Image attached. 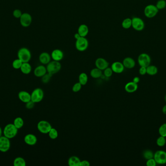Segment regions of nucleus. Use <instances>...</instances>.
<instances>
[{
	"instance_id": "f257e3e1",
	"label": "nucleus",
	"mask_w": 166,
	"mask_h": 166,
	"mask_svg": "<svg viewBox=\"0 0 166 166\" xmlns=\"http://www.w3.org/2000/svg\"><path fill=\"white\" fill-rule=\"evenodd\" d=\"M18 130L16 126L13 124V123H9L6 125L4 127L3 134L4 136L7 137L8 139H13L18 134Z\"/></svg>"
},
{
	"instance_id": "f03ea898",
	"label": "nucleus",
	"mask_w": 166,
	"mask_h": 166,
	"mask_svg": "<svg viewBox=\"0 0 166 166\" xmlns=\"http://www.w3.org/2000/svg\"><path fill=\"white\" fill-rule=\"evenodd\" d=\"M46 69L47 73L53 76L60 71L61 69V64L60 61H55L52 60V61H50L47 64Z\"/></svg>"
},
{
	"instance_id": "7ed1b4c3",
	"label": "nucleus",
	"mask_w": 166,
	"mask_h": 166,
	"mask_svg": "<svg viewBox=\"0 0 166 166\" xmlns=\"http://www.w3.org/2000/svg\"><path fill=\"white\" fill-rule=\"evenodd\" d=\"M18 58L22 62H29L31 58L30 51L27 48L22 47L18 51Z\"/></svg>"
},
{
	"instance_id": "20e7f679",
	"label": "nucleus",
	"mask_w": 166,
	"mask_h": 166,
	"mask_svg": "<svg viewBox=\"0 0 166 166\" xmlns=\"http://www.w3.org/2000/svg\"><path fill=\"white\" fill-rule=\"evenodd\" d=\"M88 47V41L86 37H81L76 40L75 47L80 52L85 51Z\"/></svg>"
},
{
	"instance_id": "39448f33",
	"label": "nucleus",
	"mask_w": 166,
	"mask_h": 166,
	"mask_svg": "<svg viewBox=\"0 0 166 166\" xmlns=\"http://www.w3.org/2000/svg\"><path fill=\"white\" fill-rule=\"evenodd\" d=\"M31 100L34 102L39 103L44 98V93L42 89L37 88L33 90L31 94Z\"/></svg>"
},
{
	"instance_id": "423d86ee",
	"label": "nucleus",
	"mask_w": 166,
	"mask_h": 166,
	"mask_svg": "<svg viewBox=\"0 0 166 166\" xmlns=\"http://www.w3.org/2000/svg\"><path fill=\"white\" fill-rule=\"evenodd\" d=\"M159 10L154 4H149L144 9V15L148 18H152L155 17L158 13Z\"/></svg>"
},
{
	"instance_id": "0eeeda50",
	"label": "nucleus",
	"mask_w": 166,
	"mask_h": 166,
	"mask_svg": "<svg viewBox=\"0 0 166 166\" xmlns=\"http://www.w3.org/2000/svg\"><path fill=\"white\" fill-rule=\"evenodd\" d=\"M52 126L49 122L46 121H41L37 123V128L40 133L47 134L52 129Z\"/></svg>"
},
{
	"instance_id": "6e6552de",
	"label": "nucleus",
	"mask_w": 166,
	"mask_h": 166,
	"mask_svg": "<svg viewBox=\"0 0 166 166\" xmlns=\"http://www.w3.org/2000/svg\"><path fill=\"white\" fill-rule=\"evenodd\" d=\"M154 158L157 164L164 165L166 164V152L158 150L154 154Z\"/></svg>"
},
{
	"instance_id": "1a4fd4ad",
	"label": "nucleus",
	"mask_w": 166,
	"mask_h": 166,
	"mask_svg": "<svg viewBox=\"0 0 166 166\" xmlns=\"http://www.w3.org/2000/svg\"><path fill=\"white\" fill-rule=\"evenodd\" d=\"M137 62L140 66L147 67L151 64V58L150 56L146 53L140 54L137 58Z\"/></svg>"
},
{
	"instance_id": "9d476101",
	"label": "nucleus",
	"mask_w": 166,
	"mask_h": 166,
	"mask_svg": "<svg viewBox=\"0 0 166 166\" xmlns=\"http://www.w3.org/2000/svg\"><path fill=\"white\" fill-rule=\"evenodd\" d=\"M11 146V143L10 139L5 136H1L0 137V152H6L9 151Z\"/></svg>"
},
{
	"instance_id": "9b49d317",
	"label": "nucleus",
	"mask_w": 166,
	"mask_h": 166,
	"mask_svg": "<svg viewBox=\"0 0 166 166\" xmlns=\"http://www.w3.org/2000/svg\"><path fill=\"white\" fill-rule=\"evenodd\" d=\"M132 27L136 31L143 30L145 27L144 21L139 17H134L132 19Z\"/></svg>"
},
{
	"instance_id": "f8f14e48",
	"label": "nucleus",
	"mask_w": 166,
	"mask_h": 166,
	"mask_svg": "<svg viewBox=\"0 0 166 166\" xmlns=\"http://www.w3.org/2000/svg\"><path fill=\"white\" fill-rule=\"evenodd\" d=\"M20 19L21 25L24 27H27L32 23V18L30 14L28 13H24Z\"/></svg>"
},
{
	"instance_id": "ddd939ff",
	"label": "nucleus",
	"mask_w": 166,
	"mask_h": 166,
	"mask_svg": "<svg viewBox=\"0 0 166 166\" xmlns=\"http://www.w3.org/2000/svg\"><path fill=\"white\" fill-rule=\"evenodd\" d=\"M95 64L97 68H99V69L102 71H103L109 67V64L106 59L103 58H99L96 59Z\"/></svg>"
},
{
	"instance_id": "4468645a",
	"label": "nucleus",
	"mask_w": 166,
	"mask_h": 166,
	"mask_svg": "<svg viewBox=\"0 0 166 166\" xmlns=\"http://www.w3.org/2000/svg\"><path fill=\"white\" fill-rule=\"evenodd\" d=\"M111 68L115 73L121 74L124 70V66L122 62L115 61L111 65Z\"/></svg>"
},
{
	"instance_id": "2eb2a0df",
	"label": "nucleus",
	"mask_w": 166,
	"mask_h": 166,
	"mask_svg": "<svg viewBox=\"0 0 166 166\" xmlns=\"http://www.w3.org/2000/svg\"><path fill=\"white\" fill-rule=\"evenodd\" d=\"M24 141L28 145L34 146L37 143V137L34 134H29L25 136Z\"/></svg>"
},
{
	"instance_id": "dca6fc26",
	"label": "nucleus",
	"mask_w": 166,
	"mask_h": 166,
	"mask_svg": "<svg viewBox=\"0 0 166 166\" xmlns=\"http://www.w3.org/2000/svg\"><path fill=\"white\" fill-rule=\"evenodd\" d=\"M51 56V58L53 61H60L63 58L64 53L62 50L56 49L52 51Z\"/></svg>"
},
{
	"instance_id": "f3484780",
	"label": "nucleus",
	"mask_w": 166,
	"mask_h": 166,
	"mask_svg": "<svg viewBox=\"0 0 166 166\" xmlns=\"http://www.w3.org/2000/svg\"><path fill=\"white\" fill-rule=\"evenodd\" d=\"M47 73L46 67L43 65H39L37 67L34 71V76L37 78H41Z\"/></svg>"
},
{
	"instance_id": "a211bd4d",
	"label": "nucleus",
	"mask_w": 166,
	"mask_h": 166,
	"mask_svg": "<svg viewBox=\"0 0 166 166\" xmlns=\"http://www.w3.org/2000/svg\"><path fill=\"white\" fill-rule=\"evenodd\" d=\"M18 97L22 102L26 103L31 100V96L29 92L25 91H22L18 94Z\"/></svg>"
},
{
	"instance_id": "6ab92c4d",
	"label": "nucleus",
	"mask_w": 166,
	"mask_h": 166,
	"mask_svg": "<svg viewBox=\"0 0 166 166\" xmlns=\"http://www.w3.org/2000/svg\"><path fill=\"white\" fill-rule=\"evenodd\" d=\"M51 56L48 53L43 52L40 54L39 61L43 65H47L51 61Z\"/></svg>"
},
{
	"instance_id": "aec40b11",
	"label": "nucleus",
	"mask_w": 166,
	"mask_h": 166,
	"mask_svg": "<svg viewBox=\"0 0 166 166\" xmlns=\"http://www.w3.org/2000/svg\"><path fill=\"white\" fill-rule=\"evenodd\" d=\"M124 66L127 69H132L134 68L136 65V61L133 58L131 57L125 58L122 61Z\"/></svg>"
},
{
	"instance_id": "412c9836",
	"label": "nucleus",
	"mask_w": 166,
	"mask_h": 166,
	"mask_svg": "<svg viewBox=\"0 0 166 166\" xmlns=\"http://www.w3.org/2000/svg\"><path fill=\"white\" fill-rule=\"evenodd\" d=\"M138 89L137 83H134L133 82H129L126 84L124 89L128 93H134Z\"/></svg>"
},
{
	"instance_id": "4be33fe9",
	"label": "nucleus",
	"mask_w": 166,
	"mask_h": 166,
	"mask_svg": "<svg viewBox=\"0 0 166 166\" xmlns=\"http://www.w3.org/2000/svg\"><path fill=\"white\" fill-rule=\"evenodd\" d=\"M89 32L88 26L85 24H82L80 25L78 29V33L82 37H86Z\"/></svg>"
},
{
	"instance_id": "5701e85b",
	"label": "nucleus",
	"mask_w": 166,
	"mask_h": 166,
	"mask_svg": "<svg viewBox=\"0 0 166 166\" xmlns=\"http://www.w3.org/2000/svg\"><path fill=\"white\" fill-rule=\"evenodd\" d=\"M20 69L24 74L28 75L32 71V66L29 62H23Z\"/></svg>"
},
{
	"instance_id": "b1692460",
	"label": "nucleus",
	"mask_w": 166,
	"mask_h": 166,
	"mask_svg": "<svg viewBox=\"0 0 166 166\" xmlns=\"http://www.w3.org/2000/svg\"><path fill=\"white\" fill-rule=\"evenodd\" d=\"M81 161L78 157L72 156L69 158L68 163L70 166H80Z\"/></svg>"
},
{
	"instance_id": "393cba45",
	"label": "nucleus",
	"mask_w": 166,
	"mask_h": 166,
	"mask_svg": "<svg viewBox=\"0 0 166 166\" xmlns=\"http://www.w3.org/2000/svg\"><path fill=\"white\" fill-rule=\"evenodd\" d=\"M91 77L93 79H99L103 75V71L99 69V68H96L92 69L90 72Z\"/></svg>"
},
{
	"instance_id": "a878e982",
	"label": "nucleus",
	"mask_w": 166,
	"mask_h": 166,
	"mask_svg": "<svg viewBox=\"0 0 166 166\" xmlns=\"http://www.w3.org/2000/svg\"><path fill=\"white\" fill-rule=\"evenodd\" d=\"M147 69V74L150 76H154L156 75L158 72V68L155 65H149L146 67Z\"/></svg>"
},
{
	"instance_id": "bb28decb",
	"label": "nucleus",
	"mask_w": 166,
	"mask_h": 166,
	"mask_svg": "<svg viewBox=\"0 0 166 166\" xmlns=\"http://www.w3.org/2000/svg\"><path fill=\"white\" fill-rule=\"evenodd\" d=\"M79 82L84 86L87 84L88 82V76L87 74L85 73H81L79 76Z\"/></svg>"
},
{
	"instance_id": "cd10ccee",
	"label": "nucleus",
	"mask_w": 166,
	"mask_h": 166,
	"mask_svg": "<svg viewBox=\"0 0 166 166\" xmlns=\"http://www.w3.org/2000/svg\"><path fill=\"white\" fill-rule=\"evenodd\" d=\"M26 165V161L24 158L22 157L16 158L13 161V165L14 166H25Z\"/></svg>"
},
{
	"instance_id": "c85d7f7f",
	"label": "nucleus",
	"mask_w": 166,
	"mask_h": 166,
	"mask_svg": "<svg viewBox=\"0 0 166 166\" xmlns=\"http://www.w3.org/2000/svg\"><path fill=\"white\" fill-rule=\"evenodd\" d=\"M13 124L18 129H20L23 127L24 125V119L21 117H17L15 118L13 121Z\"/></svg>"
},
{
	"instance_id": "c756f323",
	"label": "nucleus",
	"mask_w": 166,
	"mask_h": 166,
	"mask_svg": "<svg viewBox=\"0 0 166 166\" xmlns=\"http://www.w3.org/2000/svg\"><path fill=\"white\" fill-rule=\"evenodd\" d=\"M121 25L124 29H129L132 27V19L131 18H126L122 21Z\"/></svg>"
},
{
	"instance_id": "7c9ffc66",
	"label": "nucleus",
	"mask_w": 166,
	"mask_h": 166,
	"mask_svg": "<svg viewBox=\"0 0 166 166\" xmlns=\"http://www.w3.org/2000/svg\"><path fill=\"white\" fill-rule=\"evenodd\" d=\"M48 134L50 138L52 140L56 139L57 138L58 136V133L57 130L52 127L50 130L49 132L48 133Z\"/></svg>"
},
{
	"instance_id": "2f4dec72",
	"label": "nucleus",
	"mask_w": 166,
	"mask_h": 166,
	"mask_svg": "<svg viewBox=\"0 0 166 166\" xmlns=\"http://www.w3.org/2000/svg\"><path fill=\"white\" fill-rule=\"evenodd\" d=\"M143 156L146 160H148L154 158V152L150 149H146L143 152Z\"/></svg>"
},
{
	"instance_id": "473e14b6",
	"label": "nucleus",
	"mask_w": 166,
	"mask_h": 166,
	"mask_svg": "<svg viewBox=\"0 0 166 166\" xmlns=\"http://www.w3.org/2000/svg\"><path fill=\"white\" fill-rule=\"evenodd\" d=\"M166 143V139L165 137L160 136L158 139H157V144L159 147H163Z\"/></svg>"
},
{
	"instance_id": "72a5a7b5",
	"label": "nucleus",
	"mask_w": 166,
	"mask_h": 166,
	"mask_svg": "<svg viewBox=\"0 0 166 166\" xmlns=\"http://www.w3.org/2000/svg\"><path fill=\"white\" fill-rule=\"evenodd\" d=\"M22 61L18 58L14 60V61L12 62V66L14 69H19L21 68L22 65Z\"/></svg>"
},
{
	"instance_id": "f704fd0d",
	"label": "nucleus",
	"mask_w": 166,
	"mask_h": 166,
	"mask_svg": "<svg viewBox=\"0 0 166 166\" xmlns=\"http://www.w3.org/2000/svg\"><path fill=\"white\" fill-rule=\"evenodd\" d=\"M158 133L160 136L166 137V123H164L161 125L158 130Z\"/></svg>"
},
{
	"instance_id": "c9c22d12",
	"label": "nucleus",
	"mask_w": 166,
	"mask_h": 166,
	"mask_svg": "<svg viewBox=\"0 0 166 166\" xmlns=\"http://www.w3.org/2000/svg\"><path fill=\"white\" fill-rule=\"evenodd\" d=\"M155 6L158 10L163 9L166 7V1L165 0H159Z\"/></svg>"
},
{
	"instance_id": "e433bc0d",
	"label": "nucleus",
	"mask_w": 166,
	"mask_h": 166,
	"mask_svg": "<svg viewBox=\"0 0 166 166\" xmlns=\"http://www.w3.org/2000/svg\"><path fill=\"white\" fill-rule=\"evenodd\" d=\"M52 76V75L47 73L45 75H44L43 76L41 77V81L44 84H46L50 82V80H51Z\"/></svg>"
},
{
	"instance_id": "4c0bfd02",
	"label": "nucleus",
	"mask_w": 166,
	"mask_h": 166,
	"mask_svg": "<svg viewBox=\"0 0 166 166\" xmlns=\"http://www.w3.org/2000/svg\"><path fill=\"white\" fill-rule=\"evenodd\" d=\"M113 73L114 72L113 71L111 67H109L103 70V75L106 78H110L112 76Z\"/></svg>"
},
{
	"instance_id": "58836bf2",
	"label": "nucleus",
	"mask_w": 166,
	"mask_h": 166,
	"mask_svg": "<svg viewBox=\"0 0 166 166\" xmlns=\"http://www.w3.org/2000/svg\"><path fill=\"white\" fill-rule=\"evenodd\" d=\"M82 87V85L79 82H78L75 83L73 85V88H72V90L74 93H77V92H78L81 90Z\"/></svg>"
},
{
	"instance_id": "ea45409f",
	"label": "nucleus",
	"mask_w": 166,
	"mask_h": 166,
	"mask_svg": "<svg viewBox=\"0 0 166 166\" xmlns=\"http://www.w3.org/2000/svg\"><path fill=\"white\" fill-rule=\"evenodd\" d=\"M146 164L147 166H156L157 163L154 158H152L151 159L147 160V162H146Z\"/></svg>"
},
{
	"instance_id": "a19ab883",
	"label": "nucleus",
	"mask_w": 166,
	"mask_h": 166,
	"mask_svg": "<svg viewBox=\"0 0 166 166\" xmlns=\"http://www.w3.org/2000/svg\"><path fill=\"white\" fill-rule=\"evenodd\" d=\"M14 17L16 18H20L22 15V12L19 9H15L13 13Z\"/></svg>"
},
{
	"instance_id": "79ce46f5",
	"label": "nucleus",
	"mask_w": 166,
	"mask_h": 166,
	"mask_svg": "<svg viewBox=\"0 0 166 166\" xmlns=\"http://www.w3.org/2000/svg\"><path fill=\"white\" fill-rule=\"evenodd\" d=\"M34 105H35V103L32 100H30L25 103V107L27 109H32L34 107Z\"/></svg>"
},
{
	"instance_id": "37998d69",
	"label": "nucleus",
	"mask_w": 166,
	"mask_h": 166,
	"mask_svg": "<svg viewBox=\"0 0 166 166\" xmlns=\"http://www.w3.org/2000/svg\"><path fill=\"white\" fill-rule=\"evenodd\" d=\"M139 73L140 75L143 76L147 74V69L145 67L140 66V69L139 70Z\"/></svg>"
},
{
	"instance_id": "c03bdc74",
	"label": "nucleus",
	"mask_w": 166,
	"mask_h": 166,
	"mask_svg": "<svg viewBox=\"0 0 166 166\" xmlns=\"http://www.w3.org/2000/svg\"><path fill=\"white\" fill-rule=\"evenodd\" d=\"M91 164L88 161L84 160L81 161L80 166H89Z\"/></svg>"
},
{
	"instance_id": "a18cd8bd",
	"label": "nucleus",
	"mask_w": 166,
	"mask_h": 166,
	"mask_svg": "<svg viewBox=\"0 0 166 166\" xmlns=\"http://www.w3.org/2000/svg\"><path fill=\"white\" fill-rule=\"evenodd\" d=\"M133 82H134V83H137V84L139 82H140V78L138 77H136L133 79Z\"/></svg>"
},
{
	"instance_id": "49530a36",
	"label": "nucleus",
	"mask_w": 166,
	"mask_h": 166,
	"mask_svg": "<svg viewBox=\"0 0 166 166\" xmlns=\"http://www.w3.org/2000/svg\"><path fill=\"white\" fill-rule=\"evenodd\" d=\"M162 112H163L164 114L166 115V104L164 105L163 108H162Z\"/></svg>"
},
{
	"instance_id": "de8ad7c7",
	"label": "nucleus",
	"mask_w": 166,
	"mask_h": 166,
	"mask_svg": "<svg viewBox=\"0 0 166 166\" xmlns=\"http://www.w3.org/2000/svg\"><path fill=\"white\" fill-rule=\"evenodd\" d=\"M74 38H75L76 40H77V39H79L80 37H81V36H80V35L78 33L75 34H74Z\"/></svg>"
},
{
	"instance_id": "09e8293b",
	"label": "nucleus",
	"mask_w": 166,
	"mask_h": 166,
	"mask_svg": "<svg viewBox=\"0 0 166 166\" xmlns=\"http://www.w3.org/2000/svg\"><path fill=\"white\" fill-rule=\"evenodd\" d=\"M3 131L2 130V129H1V128L0 127V137H1V136H2V134H3Z\"/></svg>"
},
{
	"instance_id": "8fccbe9b",
	"label": "nucleus",
	"mask_w": 166,
	"mask_h": 166,
	"mask_svg": "<svg viewBox=\"0 0 166 166\" xmlns=\"http://www.w3.org/2000/svg\"><path fill=\"white\" fill-rule=\"evenodd\" d=\"M164 99H165V102H166V95H165V97H164Z\"/></svg>"
}]
</instances>
